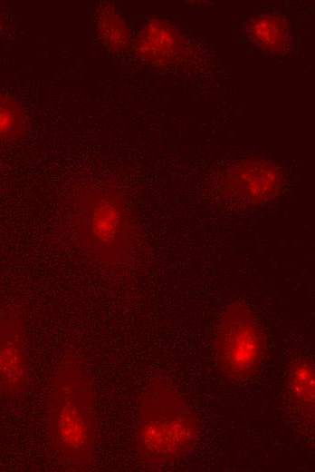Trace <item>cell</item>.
<instances>
[{
    "label": "cell",
    "instance_id": "10",
    "mask_svg": "<svg viewBox=\"0 0 315 472\" xmlns=\"http://www.w3.org/2000/svg\"><path fill=\"white\" fill-rule=\"evenodd\" d=\"M96 26L100 38L113 52L125 51L130 43L129 30L119 12L110 5H102L96 11Z\"/></svg>",
    "mask_w": 315,
    "mask_h": 472
},
{
    "label": "cell",
    "instance_id": "5",
    "mask_svg": "<svg viewBox=\"0 0 315 472\" xmlns=\"http://www.w3.org/2000/svg\"><path fill=\"white\" fill-rule=\"evenodd\" d=\"M282 174L272 162L248 158L233 165L224 174L222 193L227 199L261 205L275 199L281 191Z\"/></svg>",
    "mask_w": 315,
    "mask_h": 472
},
{
    "label": "cell",
    "instance_id": "6",
    "mask_svg": "<svg viewBox=\"0 0 315 472\" xmlns=\"http://www.w3.org/2000/svg\"><path fill=\"white\" fill-rule=\"evenodd\" d=\"M22 315L16 310L0 316V394L19 396L30 382V363Z\"/></svg>",
    "mask_w": 315,
    "mask_h": 472
},
{
    "label": "cell",
    "instance_id": "11",
    "mask_svg": "<svg viewBox=\"0 0 315 472\" xmlns=\"http://www.w3.org/2000/svg\"><path fill=\"white\" fill-rule=\"evenodd\" d=\"M29 123L20 104L12 97L0 94V143L26 135Z\"/></svg>",
    "mask_w": 315,
    "mask_h": 472
},
{
    "label": "cell",
    "instance_id": "1",
    "mask_svg": "<svg viewBox=\"0 0 315 472\" xmlns=\"http://www.w3.org/2000/svg\"><path fill=\"white\" fill-rule=\"evenodd\" d=\"M51 450L68 471L92 467L98 442L94 394L84 361L68 349L52 379L47 407Z\"/></svg>",
    "mask_w": 315,
    "mask_h": 472
},
{
    "label": "cell",
    "instance_id": "12",
    "mask_svg": "<svg viewBox=\"0 0 315 472\" xmlns=\"http://www.w3.org/2000/svg\"><path fill=\"white\" fill-rule=\"evenodd\" d=\"M1 27H2V18H1V15H0V30H1Z\"/></svg>",
    "mask_w": 315,
    "mask_h": 472
},
{
    "label": "cell",
    "instance_id": "8",
    "mask_svg": "<svg viewBox=\"0 0 315 472\" xmlns=\"http://www.w3.org/2000/svg\"><path fill=\"white\" fill-rule=\"evenodd\" d=\"M287 396L301 418L313 424L315 418V368L308 358L293 360L285 379Z\"/></svg>",
    "mask_w": 315,
    "mask_h": 472
},
{
    "label": "cell",
    "instance_id": "4",
    "mask_svg": "<svg viewBox=\"0 0 315 472\" xmlns=\"http://www.w3.org/2000/svg\"><path fill=\"white\" fill-rule=\"evenodd\" d=\"M213 349L223 373L233 381L244 382L254 378L265 361L267 336L249 307L234 302L221 315Z\"/></svg>",
    "mask_w": 315,
    "mask_h": 472
},
{
    "label": "cell",
    "instance_id": "2",
    "mask_svg": "<svg viewBox=\"0 0 315 472\" xmlns=\"http://www.w3.org/2000/svg\"><path fill=\"white\" fill-rule=\"evenodd\" d=\"M71 205V228L86 256L110 269L125 264L134 226L120 189L110 182H87L73 192Z\"/></svg>",
    "mask_w": 315,
    "mask_h": 472
},
{
    "label": "cell",
    "instance_id": "9",
    "mask_svg": "<svg viewBox=\"0 0 315 472\" xmlns=\"http://www.w3.org/2000/svg\"><path fill=\"white\" fill-rule=\"evenodd\" d=\"M250 38L262 49L278 53L282 51L290 40L287 22L277 15H261L248 25Z\"/></svg>",
    "mask_w": 315,
    "mask_h": 472
},
{
    "label": "cell",
    "instance_id": "7",
    "mask_svg": "<svg viewBox=\"0 0 315 472\" xmlns=\"http://www.w3.org/2000/svg\"><path fill=\"white\" fill-rule=\"evenodd\" d=\"M183 47L179 33L160 19H151L146 23L135 43L138 57L157 67L173 64L182 54Z\"/></svg>",
    "mask_w": 315,
    "mask_h": 472
},
{
    "label": "cell",
    "instance_id": "3",
    "mask_svg": "<svg viewBox=\"0 0 315 472\" xmlns=\"http://www.w3.org/2000/svg\"><path fill=\"white\" fill-rule=\"evenodd\" d=\"M201 435L200 423L186 402L163 377L146 385L139 401L135 442L140 458L159 469L191 453Z\"/></svg>",
    "mask_w": 315,
    "mask_h": 472
}]
</instances>
